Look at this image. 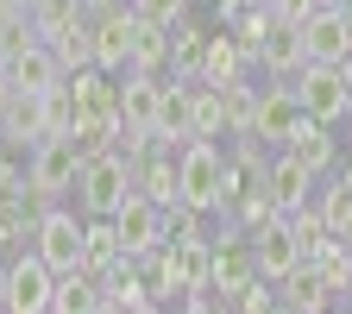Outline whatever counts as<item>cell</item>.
<instances>
[{
    "label": "cell",
    "mask_w": 352,
    "mask_h": 314,
    "mask_svg": "<svg viewBox=\"0 0 352 314\" xmlns=\"http://www.w3.org/2000/svg\"><path fill=\"white\" fill-rule=\"evenodd\" d=\"M214 7H220V19H233V13L245 7V0H214Z\"/></svg>",
    "instance_id": "cell-39"
},
{
    "label": "cell",
    "mask_w": 352,
    "mask_h": 314,
    "mask_svg": "<svg viewBox=\"0 0 352 314\" xmlns=\"http://www.w3.org/2000/svg\"><path fill=\"white\" fill-rule=\"evenodd\" d=\"M258 63L271 69V82H296V69L308 63L302 57V25L271 19V32H264V44H258Z\"/></svg>",
    "instance_id": "cell-17"
},
{
    "label": "cell",
    "mask_w": 352,
    "mask_h": 314,
    "mask_svg": "<svg viewBox=\"0 0 352 314\" xmlns=\"http://www.w3.org/2000/svg\"><path fill=\"white\" fill-rule=\"evenodd\" d=\"M44 44L57 51L63 76H76V69H88V63H95V25H88V19H76V25H63V32H51Z\"/></svg>",
    "instance_id": "cell-26"
},
{
    "label": "cell",
    "mask_w": 352,
    "mask_h": 314,
    "mask_svg": "<svg viewBox=\"0 0 352 314\" xmlns=\"http://www.w3.org/2000/svg\"><path fill=\"white\" fill-rule=\"evenodd\" d=\"M13 19H25V0H0V25H13Z\"/></svg>",
    "instance_id": "cell-37"
},
{
    "label": "cell",
    "mask_w": 352,
    "mask_h": 314,
    "mask_svg": "<svg viewBox=\"0 0 352 314\" xmlns=\"http://www.w3.org/2000/svg\"><path fill=\"white\" fill-rule=\"evenodd\" d=\"M88 25H95V69L126 76V63H132V32H139V13H132V7H113V13H95Z\"/></svg>",
    "instance_id": "cell-12"
},
{
    "label": "cell",
    "mask_w": 352,
    "mask_h": 314,
    "mask_svg": "<svg viewBox=\"0 0 352 314\" xmlns=\"http://www.w3.org/2000/svg\"><path fill=\"white\" fill-rule=\"evenodd\" d=\"M264 7H271L277 19H289V25H302L308 13H315V7H321V0H264Z\"/></svg>",
    "instance_id": "cell-36"
},
{
    "label": "cell",
    "mask_w": 352,
    "mask_h": 314,
    "mask_svg": "<svg viewBox=\"0 0 352 314\" xmlns=\"http://www.w3.org/2000/svg\"><path fill=\"white\" fill-rule=\"evenodd\" d=\"M51 289H57V271L25 245V258L7 264V314H51Z\"/></svg>",
    "instance_id": "cell-8"
},
{
    "label": "cell",
    "mask_w": 352,
    "mask_h": 314,
    "mask_svg": "<svg viewBox=\"0 0 352 314\" xmlns=\"http://www.w3.org/2000/svg\"><path fill=\"white\" fill-rule=\"evenodd\" d=\"M233 314H277V289L258 277V283H252L245 295H233Z\"/></svg>",
    "instance_id": "cell-35"
},
{
    "label": "cell",
    "mask_w": 352,
    "mask_h": 314,
    "mask_svg": "<svg viewBox=\"0 0 352 314\" xmlns=\"http://www.w3.org/2000/svg\"><path fill=\"white\" fill-rule=\"evenodd\" d=\"M0 132H7V145H38L44 139V95H25V88H13L7 113H0Z\"/></svg>",
    "instance_id": "cell-20"
},
{
    "label": "cell",
    "mask_w": 352,
    "mask_h": 314,
    "mask_svg": "<svg viewBox=\"0 0 352 314\" xmlns=\"http://www.w3.org/2000/svg\"><path fill=\"white\" fill-rule=\"evenodd\" d=\"M327 314H352V302H346V308H327Z\"/></svg>",
    "instance_id": "cell-44"
},
{
    "label": "cell",
    "mask_w": 352,
    "mask_h": 314,
    "mask_svg": "<svg viewBox=\"0 0 352 314\" xmlns=\"http://www.w3.org/2000/svg\"><path fill=\"white\" fill-rule=\"evenodd\" d=\"M315 183H321V176L308 170V164H296L289 151H271V170H264V195H271V208H277V214L308 208V201H315Z\"/></svg>",
    "instance_id": "cell-13"
},
{
    "label": "cell",
    "mask_w": 352,
    "mask_h": 314,
    "mask_svg": "<svg viewBox=\"0 0 352 314\" xmlns=\"http://www.w3.org/2000/svg\"><path fill=\"white\" fill-rule=\"evenodd\" d=\"M346 82H352V63H302L289 88H296V107H302L308 120L333 126V120L346 113Z\"/></svg>",
    "instance_id": "cell-5"
},
{
    "label": "cell",
    "mask_w": 352,
    "mask_h": 314,
    "mask_svg": "<svg viewBox=\"0 0 352 314\" xmlns=\"http://www.w3.org/2000/svg\"><path fill=\"white\" fill-rule=\"evenodd\" d=\"M82 220H88V214H82ZM120 258H126V251H120V233H113V214H107V220H88V239H82V271L101 283Z\"/></svg>",
    "instance_id": "cell-23"
},
{
    "label": "cell",
    "mask_w": 352,
    "mask_h": 314,
    "mask_svg": "<svg viewBox=\"0 0 352 314\" xmlns=\"http://www.w3.org/2000/svg\"><path fill=\"white\" fill-rule=\"evenodd\" d=\"M151 139H157L164 151H183V145H189V82H164Z\"/></svg>",
    "instance_id": "cell-18"
},
{
    "label": "cell",
    "mask_w": 352,
    "mask_h": 314,
    "mask_svg": "<svg viewBox=\"0 0 352 314\" xmlns=\"http://www.w3.org/2000/svg\"><path fill=\"white\" fill-rule=\"evenodd\" d=\"M7 101H13V76H7V63H0V113H7Z\"/></svg>",
    "instance_id": "cell-38"
},
{
    "label": "cell",
    "mask_w": 352,
    "mask_h": 314,
    "mask_svg": "<svg viewBox=\"0 0 352 314\" xmlns=\"http://www.w3.org/2000/svg\"><path fill=\"white\" fill-rule=\"evenodd\" d=\"M76 214H88V220H107L126 195H132V164L107 145V151H88L82 157V170H76Z\"/></svg>",
    "instance_id": "cell-2"
},
{
    "label": "cell",
    "mask_w": 352,
    "mask_h": 314,
    "mask_svg": "<svg viewBox=\"0 0 352 314\" xmlns=\"http://www.w3.org/2000/svg\"><path fill=\"white\" fill-rule=\"evenodd\" d=\"M315 208H321V220H327V233H346V227H352V176H333V170H327V189L315 195Z\"/></svg>",
    "instance_id": "cell-28"
},
{
    "label": "cell",
    "mask_w": 352,
    "mask_h": 314,
    "mask_svg": "<svg viewBox=\"0 0 352 314\" xmlns=\"http://www.w3.org/2000/svg\"><path fill=\"white\" fill-rule=\"evenodd\" d=\"M76 170H82V145L76 139H38L25 157V189L38 201H63L76 189Z\"/></svg>",
    "instance_id": "cell-4"
},
{
    "label": "cell",
    "mask_w": 352,
    "mask_h": 314,
    "mask_svg": "<svg viewBox=\"0 0 352 314\" xmlns=\"http://www.w3.org/2000/svg\"><path fill=\"white\" fill-rule=\"evenodd\" d=\"M252 283H258V258H252V239L227 227V239H220V245H208V289H214L220 302H233V295H245Z\"/></svg>",
    "instance_id": "cell-6"
},
{
    "label": "cell",
    "mask_w": 352,
    "mask_h": 314,
    "mask_svg": "<svg viewBox=\"0 0 352 314\" xmlns=\"http://www.w3.org/2000/svg\"><path fill=\"white\" fill-rule=\"evenodd\" d=\"M7 76H13V88H25V95H51V88L63 82V63H57V51L44 38H32V44H19V51L7 57Z\"/></svg>",
    "instance_id": "cell-14"
},
{
    "label": "cell",
    "mask_w": 352,
    "mask_h": 314,
    "mask_svg": "<svg viewBox=\"0 0 352 314\" xmlns=\"http://www.w3.org/2000/svg\"><path fill=\"white\" fill-rule=\"evenodd\" d=\"M25 7H32V0H25Z\"/></svg>",
    "instance_id": "cell-47"
},
{
    "label": "cell",
    "mask_w": 352,
    "mask_h": 314,
    "mask_svg": "<svg viewBox=\"0 0 352 314\" xmlns=\"http://www.w3.org/2000/svg\"><path fill=\"white\" fill-rule=\"evenodd\" d=\"M220 101H227V126H233V132H245V126H252V107H258V88H245V76L220 88Z\"/></svg>",
    "instance_id": "cell-32"
},
{
    "label": "cell",
    "mask_w": 352,
    "mask_h": 314,
    "mask_svg": "<svg viewBox=\"0 0 352 314\" xmlns=\"http://www.w3.org/2000/svg\"><path fill=\"white\" fill-rule=\"evenodd\" d=\"M321 7H346V0H321Z\"/></svg>",
    "instance_id": "cell-46"
},
{
    "label": "cell",
    "mask_w": 352,
    "mask_h": 314,
    "mask_svg": "<svg viewBox=\"0 0 352 314\" xmlns=\"http://www.w3.org/2000/svg\"><path fill=\"white\" fill-rule=\"evenodd\" d=\"M176 201L195 214H220V201H227V151L214 139H189L176 151Z\"/></svg>",
    "instance_id": "cell-1"
},
{
    "label": "cell",
    "mask_w": 352,
    "mask_h": 314,
    "mask_svg": "<svg viewBox=\"0 0 352 314\" xmlns=\"http://www.w3.org/2000/svg\"><path fill=\"white\" fill-rule=\"evenodd\" d=\"M107 295H101V283L88 277V271H63L57 277V289H51V314H95Z\"/></svg>",
    "instance_id": "cell-25"
},
{
    "label": "cell",
    "mask_w": 352,
    "mask_h": 314,
    "mask_svg": "<svg viewBox=\"0 0 352 314\" xmlns=\"http://www.w3.org/2000/svg\"><path fill=\"white\" fill-rule=\"evenodd\" d=\"M157 95H164L157 76L126 69V76H120V126H126V132H151V126H157Z\"/></svg>",
    "instance_id": "cell-16"
},
{
    "label": "cell",
    "mask_w": 352,
    "mask_h": 314,
    "mask_svg": "<svg viewBox=\"0 0 352 314\" xmlns=\"http://www.w3.org/2000/svg\"><path fill=\"white\" fill-rule=\"evenodd\" d=\"M132 189L157 208H176V151H151L145 164H132Z\"/></svg>",
    "instance_id": "cell-22"
},
{
    "label": "cell",
    "mask_w": 352,
    "mask_h": 314,
    "mask_svg": "<svg viewBox=\"0 0 352 314\" xmlns=\"http://www.w3.org/2000/svg\"><path fill=\"white\" fill-rule=\"evenodd\" d=\"M0 63H7V57H0Z\"/></svg>",
    "instance_id": "cell-48"
},
{
    "label": "cell",
    "mask_w": 352,
    "mask_h": 314,
    "mask_svg": "<svg viewBox=\"0 0 352 314\" xmlns=\"http://www.w3.org/2000/svg\"><path fill=\"white\" fill-rule=\"evenodd\" d=\"M327 302H333V289L321 283V271L308 258L289 277H277V314H327Z\"/></svg>",
    "instance_id": "cell-15"
},
{
    "label": "cell",
    "mask_w": 352,
    "mask_h": 314,
    "mask_svg": "<svg viewBox=\"0 0 352 314\" xmlns=\"http://www.w3.org/2000/svg\"><path fill=\"white\" fill-rule=\"evenodd\" d=\"M7 151H13V145H7V132H0V157H7Z\"/></svg>",
    "instance_id": "cell-43"
},
{
    "label": "cell",
    "mask_w": 352,
    "mask_h": 314,
    "mask_svg": "<svg viewBox=\"0 0 352 314\" xmlns=\"http://www.w3.org/2000/svg\"><path fill=\"white\" fill-rule=\"evenodd\" d=\"M44 139H76V95H69V76L44 95Z\"/></svg>",
    "instance_id": "cell-30"
},
{
    "label": "cell",
    "mask_w": 352,
    "mask_h": 314,
    "mask_svg": "<svg viewBox=\"0 0 352 314\" xmlns=\"http://www.w3.org/2000/svg\"><path fill=\"white\" fill-rule=\"evenodd\" d=\"M0 314H7V264H0Z\"/></svg>",
    "instance_id": "cell-40"
},
{
    "label": "cell",
    "mask_w": 352,
    "mask_h": 314,
    "mask_svg": "<svg viewBox=\"0 0 352 314\" xmlns=\"http://www.w3.org/2000/svg\"><path fill=\"white\" fill-rule=\"evenodd\" d=\"M245 239H252V258H258V277H264V283L289 277L296 264H302V239L289 233V220H283V214H271V220H264L258 233H245Z\"/></svg>",
    "instance_id": "cell-11"
},
{
    "label": "cell",
    "mask_w": 352,
    "mask_h": 314,
    "mask_svg": "<svg viewBox=\"0 0 352 314\" xmlns=\"http://www.w3.org/2000/svg\"><path fill=\"white\" fill-rule=\"evenodd\" d=\"M340 239H346V251H352V227H346V233H340Z\"/></svg>",
    "instance_id": "cell-45"
},
{
    "label": "cell",
    "mask_w": 352,
    "mask_h": 314,
    "mask_svg": "<svg viewBox=\"0 0 352 314\" xmlns=\"http://www.w3.org/2000/svg\"><path fill=\"white\" fill-rule=\"evenodd\" d=\"M220 132H227V101H220V88L189 82V139H220Z\"/></svg>",
    "instance_id": "cell-24"
},
{
    "label": "cell",
    "mask_w": 352,
    "mask_h": 314,
    "mask_svg": "<svg viewBox=\"0 0 352 314\" xmlns=\"http://www.w3.org/2000/svg\"><path fill=\"white\" fill-rule=\"evenodd\" d=\"M201 220H208V214H195V208H183V201L164 208V239H208Z\"/></svg>",
    "instance_id": "cell-34"
},
{
    "label": "cell",
    "mask_w": 352,
    "mask_h": 314,
    "mask_svg": "<svg viewBox=\"0 0 352 314\" xmlns=\"http://www.w3.org/2000/svg\"><path fill=\"white\" fill-rule=\"evenodd\" d=\"M113 233H120V251H126V258H151V251L164 245V208L132 189V195L113 208Z\"/></svg>",
    "instance_id": "cell-9"
},
{
    "label": "cell",
    "mask_w": 352,
    "mask_h": 314,
    "mask_svg": "<svg viewBox=\"0 0 352 314\" xmlns=\"http://www.w3.org/2000/svg\"><path fill=\"white\" fill-rule=\"evenodd\" d=\"M164 63H170V32L139 19V32H132V63H126V69H139V76H157Z\"/></svg>",
    "instance_id": "cell-27"
},
{
    "label": "cell",
    "mask_w": 352,
    "mask_h": 314,
    "mask_svg": "<svg viewBox=\"0 0 352 314\" xmlns=\"http://www.w3.org/2000/svg\"><path fill=\"white\" fill-rule=\"evenodd\" d=\"M82 239H88V220L76 208H57V201H44L38 214V227H32V251L51 264V271H82Z\"/></svg>",
    "instance_id": "cell-3"
},
{
    "label": "cell",
    "mask_w": 352,
    "mask_h": 314,
    "mask_svg": "<svg viewBox=\"0 0 352 314\" xmlns=\"http://www.w3.org/2000/svg\"><path fill=\"white\" fill-rule=\"evenodd\" d=\"M340 120H352V82H346V113H340Z\"/></svg>",
    "instance_id": "cell-42"
},
{
    "label": "cell",
    "mask_w": 352,
    "mask_h": 314,
    "mask_svg": "<svg viewBox=\"0 0 352 314\" xmlns=\"http://www.w3.org/2000/svg\"><path fill=\"white\" fill-rule=\"evenodd\" d=\"M32 32L38 38H51V32H63V25H76V19H88V7L82 0H32Z\"/></svg>",
    "instance_id": "cell-31"
},
{
    "label": "cell",
    "mask_w": 352,
    "mask_h": 314,
    "mask_svg": "<svg viewBox=\"0 0 352 314\" xmlns=\"http://www.w3.org/2000/svg\"><path fill=\"white\" fill-rule=\"evenodd\" d=\"M302 120V107H296V88L289 82H271V88H258V107H252V139L258 145H271V151H283V139H289V126Z\"/></svg>",
    "instance_id": "cell-10"
},
{
    "label": "cell",
    "mask_w": 352,
    "mask_h": 314,
    "mask_svg": "<svg viewBox=\"0 0 352 314\" xmlns=\"http://www.w3.org/2000/svg\"><path fill=\"white\" fill-rule=\"evenodd\" d=\"M126 7L139 13L145 25H164V32H170L176 19H189V0H126Z\"/></svg>",
    "instance_id": "cell-33"
},
{
    "label": "cell",
    "mask_w": 352,
    "mask_h": 314,
    "mask_svg": "<svg viewBox=\"0 0 352 314\" xmlns=\"http://www.w3.org/2000/svg\"><path fill=\"white\" fill-rule=\"evenodd\" d=\"M346 176H352V170H346Z\"/></svg>",
    "instance_id": "cell-49"
},
{
    "label": "cell",
    "mask_w": 352,
    "mask_h": 314,
    "mask_svg": "<svg viewBox=\"0 0 352 314\" xmlns=\"http://www.w3.org/2000/svg\"><path fill=\"white\" fill-rule=\"evenodd\" d=\"M245 63H252V57L233 44V32H220V38H208V44H201V76H195V82L227 88V82H239V76H245Z\"/></svg>",
    "instance_id": "cell-21"
},
{
    "label": "cell",
    "mask_w": 352,
    "mask_h": 314,
    "mask_svg": "<svg viewBox=\"0 0 352 314\" xmlns=\"http://www.w3.org/2000/svg\"><path fill=\"white\" fill-rule=\"evenodd\" d=\"M95 314H126V308H120V302H101V308H95Z\"/></svg>",
    "instance_id": "cell-41"
},
{
    "label": "cell",
    "mask_w": 352,
    "mask_h": 314,
    "mask_svg": "<svg viewBox=\"0 0 352 314\" xmlns=\"http://www.w3.org/2000/svg\"><path fill=\"white\" fill-rule=\"evenodd\" d=\"M283 151H289L296 164H308L315 176H327V170H333V139H327V126H321V120H308V113H302V120L289 126Z\"/></svg>",
    "instance_id": "cell-19"
},
{
    "label": "cell",
    "mask_w": 352,
    "mask_h": 314,
    "mask_svg": "<svg viewBox=\"0 0 352 314\" xmlns=\"http://www.w3.org/2000/svg\"><path fill=\"white\" fill-rule=\"evenodd\" d=\"M302 57L308 63H352V13L346 7H315L302 19Z\"/></svg>",
    "instance_id": "cell-7"
},
{
    "label": "cell",
    "mask_w": 352,
    "mask_h": 314,
    "mask_svg": "<svg viewBox=\"0 0 352 314\" xmlns=\"http://www.w3.org/2000/svg\"><path fill=\"white\" fill-rule=\"evenodd\" d=\"M201 44H208V38H201L189 19H176V25H170V69L195 82V76H201Z\"/></svg>",
    "instance_id": "cell-29"
}]
</instances>
